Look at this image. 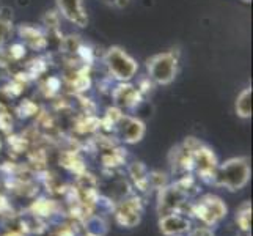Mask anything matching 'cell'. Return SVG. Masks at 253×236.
I'll list each match as a JSON object with an SVG mask.
<instances>
[{
  "instance_id": "obj_21",
  "label": "cell",
  "mask_w": 253,
  "mask_h": 236,
  "mask_svg": "<svg viewBox=\"0 0 253 236\" xmlns=\"http://www.w3.org/2000/svg\"><path fill=\"white\" fill-rule=\"evenodd\" d=\"M179 236H187V235H179Z\"/></svg>"
},
{
  "instance_id": "obj_2",
  "label": "cell",
  "mask_w": 253,
  "mask_h": 236,
  "mask_svg": "<svg viewBox=\"0 0 253 236\" xmlns=\"http://www.w3.org/2000/svg\"><path fill=\"white\" fill-rule=\"evenodd\" d=\"M228 216V206L219 195L206 194L202 195L197 202H190L189 217L198 221L202 225L214 229Z\"/></svg>"
},
{
  "instance_id": "obj_5",
  "label": "cell",
  "mask_w": 253,
  "mask_h": 236,
  "mask_svg": "<svg viewBox=\"0 0 253 236\" xmlns=\"http://www.w3.org/2000/svg\"><path fill=\"white\" fill-rule=\"evenodd\" d=\"M146 71L153 82L169 85L178 74V57L173 52H161L146 62Z\"/></svg>"
},
{
  "instance_id": "obj_18",
  "label": "cell",
  "mask_w": 253,
  "mask_h": 236,
  "mask_svg": "<svg viewBox=\"0 0 253 236\" xmlns=\"http://www.w3.org/2000/svg\"><path fill=\"white\" fill-rule=\"evenodd\" d=\"M187 236H215L212 229H209V227H192L190 232L187 233Z\"/></svg>"
},
{
  "instance_id": "obj_16",
  "label": "cell",
  "mask_w": 253,
  "mask_h": 236,
  "mask_svg": "<svg viewBox=\"0 0 253 236\" xmlns=\"http://www.w3.org/2000/svg\"><path fill=\"white\" fill-rule=\"evenodd\" d=\"M130 178L134 181V186L140 190V192H148L151 190L150 188V181H148V172L142 165V162H135L132 167L129 169Z\"/></svg>"
},
{
  "instance_id": "obj_8",
  "label": "cell",
  "mask_w": 253,
  "mask_h": 236,
  "mask_svg": "<svg viewBox=\"0 0 253 236\" xmlns=\"http://www.w3.org/2000/svg\"><path fill=\"white\" fill-rule=\"evenodd\" d=\"M115 129H117V136L120 141L127 145L138 143L145 137V133H146V126L140 118L132 117V115H125V113L118 120Z\"/></svg>"
},
{
  "instance_id": "obj_12",
  "label": "cell",
  "mask_w": 253,
  "mask_h": 236,
  "mask_svg": "<svg viewBox=\"0 0 253 236\" xmlns=\"http://www.w3.org/2000/svg\"><path fill=\"white\" fill-rule=\"evenodd\" d=\"M30 213L35 219H49L52 216H57L60 213V206L55 200L50 198H38L30 205Z\"/></svg>"
},
{
  "instance_id": "obj_19",
  "label": "cell",
  "mask_w": 253,
  "mask_h": 236,
  "mask_svg": "<svg viewBox=\"0 0 253 236\" xmlns=\"http://www.w3.org/2000/svg\"><path fill=\"white\" fill-rule=\"evenodd\" d=\"M104 3L112 6V8H118V10H121V8L127 6L129 0H104Z\"/></svg>"
},
{
  "instance_id": "obj_4",
  "label": "cell",
  "mask_w": 253,
  "mask_h": 236,
  "mask_svg": "<svg viewBox=\"0 0 253 236\" xmlns=\"http://www.w3.org/2000/svg\"><path fill=\"white\" fill-rule=\"evenodd\" d=\"M189 208L190 198L176 185V181L171 183V185L169 183V185H165L158 190V205H156V209H158L159 217L171 213H182L189 216Z\"/></svg>"
},
{
  "instance_id": "obj_15",
  "label": "cell",
  "mask_w": 253,
  "mask_h": 236,
  "mask_svg": "<svg viewBox=\"0 0 253 236\" xmlns=\"http://www.w3.org/2000/svg\"><path fill=\"white\" fill-rule=\"evenodd\" d=\"M236 115L242 120H249L252 117V89H244L234 102Z\"/></svg>"
},
{
  "instance_id": "obj_9",
  "label": "cell",
  "mask_w": 253,
  "mask_h": 236,
  "mask_svg": "<svg viewBox=\"0 0 253 236\" xmlns=\"http://www.w3.org/2000/svg\"><path fill=\"white\" fill-rule=\"evenodd\" d=\"M158 227L164 236L187 235L192 229V219L182 213H171V214L161 216Z\"/></svg>"
},
{
  "instance_id": "obj_17",
  "label": "cell",
  "mask_w": 253,
  "mask_h": 236,
  "mask_svg": "<svg viewBox=\"0 0 253 236\" xmlns=\"http://www.w3.org/2000/svg\"><path fill=\"white\" fill-rule=\"evenodd\" d=\"M79 230L81 227H76L74 224H63L57 227L52 233H49V236H76Z\"/></svg>"
},
{
  "instance_id": "obj_10",
  "label": "cell",
  "mask_w": 253,
  "mask_h": 236,
  "mask_svg": "<svg viewBox=\"0 0 253 236\" xmlns=\"http://www.w3.org/2000/svg\"><path fill=\"white\" fill-rule=\"evenodd\" d=\"M57 8L68 22L77 27H86L88 14L85 11L84 0H57Z\"/></svg>"
},
{
  "instance_id": "obj_20",
  "label": "cell",
  "mask_w": 253,
  "mask_h": 236,
  "mask_svg": "<svg viewBox=\"0 0 253 236\" xmlns=\"http://www.w3.org/2000/svg\"><path fill=\"white\" fill-rule=\"evenodd\" d=\"M76 236H90V235H86L85 232H82V229L79 230V232H77V235Z\"/></svg>"
},
{
  "instance_id": "obj_14",
  "label": "cell",
  "mask_w": 253,
  "mask_h": 236,
  "mask_svg": "<svg viewBox=\"0 0 253 236\" xmlns=\"http://www.w3.org/2000/svg\"><path fill=\"white\" fill-rule=\"evenodd\" d=\"M234 222H236L238 229L242 233H250L252 232V202H244L236 209L234 214Z\"/></svg>"
},
{
  "instance_id": "obj_13",
  "label": "cell",
  "mask_w": 253,
  "mask_h": 236,
  "mask_svg": "<svg viewBox=\"0 0 253 236\" xmlns=\"http://www.w3.org/2000/svg\"><path fill=\"white\" fill-rule=\"evenodd\" d=\"M81 229L90 236H106L109 232V224L101 214H88L82 221Z\"/></svg>"
},
{
  "instance_id": "obj_1",
  "label": "cell",
  "mask_w": 253,
  "mask_h": 236,
  "mask_svg": "<svg viewBox=\"0 0 253 236\" xmlns=\"http://www.w3.org/2000/svg\"><path fill=\"white\" fill-rule=\"evenodd\" d=\"M250 159L246 156H238L219 164L215 175V186L238 192L244 189L250 181Z\"/></svg>"
},
{
  "instance_id": "obj_7",
  "label": "cell",
  "mask_w": 253,
  "mask_h": 236,
  "mask_svg": "<svg viewBox=\"0 0 253 236\" xmlns=\"http://www.w3.org/2000/svg\"><path fill=\"white\" fill-rule=\"evenodd\" d=\"M192 162H194V170L198 175V180H202L206 185L215 186V175H217V157L211 148L200 143L194 151H192Z\"/></svg>"
},
{
  "instance_id": "obj_6",
  "label": "cell",
  "mask_w": 253,
  "mask_h": 236,
  "mask_svg": "<svg viewBox=\"0 0 253 236\" xmlns=\"http://www.w3.org/2000/svg\"><path fill=\"white\" fill-rule=\"evenodd\" d=\"M143 211L145 205L142 198L137 195H129L115 203L112 213L115 216V222L121 229H134L142 222Z\"/></svg>"
},
{
  "instance_id": "obj_11",
  "label": "cell",
  "mask_w": 253,
  "mask_h": 236,
  "mask_svg": "<svg viewBox=\"0 0 253 236\" xmlns=\"http://www.w3.org/2000/svg\"><path fill=\"white\" fill-rule=\"evenodd\" d=\"M112 98L117 109L125 112V110L135 109L138 106V102H140V92H138L132 84L120 82V85L113 90Z\"/></svg>"
},
{
  "instance_id": "obj_3",
  "label": "cell",
  "mask_w": 253,
  "mask_h": 236,
  "mask_svg": "<svg viewBox=\"0 0 253 236\" xmlns=\"http://www.w3.org/2000/svg\"><path fill=\"white\" fill-rule=\"evenodd\" d=\"M104 63L113 79H117L118 82H130L138 71V63L120 46H112L107 49L104 55Z\"/></svg>"
}]
</instances>
